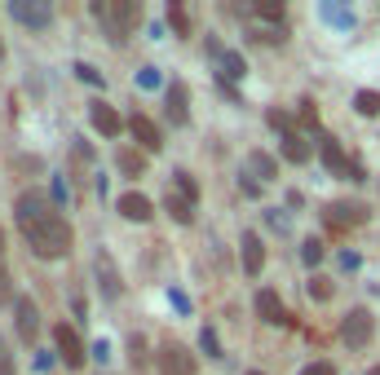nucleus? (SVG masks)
<instances>
[{
    "label": "nucleus",
    "instance_id": "nucleus-17",
    "mask_svg": "<svg viewBox=\"0 0 380 375\" xmlns=\"http://www.w3.org/2000/svg\"><path fill=\"white\" fill-rule=\"evenodd\" d=\"M310 141H305L301 137V132H288V137H283V159H292V164H305V159H310Z\"/></svg>",
    "mask_w": 380,
    "mask_h": 375
},
{
    "label": "nucleus",
    "instance_id": "nucleus-12",
    "mask_svg": "<svg viewBox=\"0 0 380 375\" xmlns=\"http://www.w3.org/2000/svg\"><path fill=\"white\" fill-rule=\"evenodd\" d=\"M128 132L137 137V146H141V150H150V155H159V150H164V137H159V128L150 124L146 115H133V119H128Z\"/></svg>",
    "mask_w": 380,
    "mask_h": 375
},
{
    "label": "nucleus",
    "instance_id": "nucleus-11",
    "mask_svg": "<svg viewBox=\"0 0 380 375\" xmlns=\"http://www.w3.org/2000/svg\"><path fill=\"white\" fill-rule=\"evenodd\" d=\"M257 318L261 322H275V326H296V318L279 305L275 292H257Z\"/></svg>",
    "mask_w": 380,
    "mask_h": 375
},
{
    "label": "nucleus",
    "instance_id": "nucleus-26",
    "mask_svg": "<svg viewBox=\"0 0 380 375\" xmlns=\"http://www.w3.org/2000/svg\"><path fill=\"white\" fill-rule=\"evenodd\" d=\"M301 261H305V265H318V261H323V238H305V243H301Z\"/></svg>",
    "mask_w": 380,
    "mask_h": 375
},
{
    "label": "nucleus",
    "instance_id": "nucleus-40",
    "mask_svg": "<svg viewBox=\"0 0 380 375\" xmlns=\"http://www.w3.org/2000/svg\"><path fill=\"white\" fill-rule=\"evenodd\" d=\"M0 256H5V229H0Z\"/></svg>",
    "mask_w": 380,
    "mask_h": 375
},
{
    "label": "nucleus",
    "instance_id": "nucleus-3",
    "mask_svg": "<svg viewBox=\"0 0 380 375\" xmlns=\"http://www.w3.org/2000/svg\"><path fill=\"white\" fill-rule=\"evenodd\" d=\"M372 335H376V318L367 309H349L345 322H340V340L349 349H363V345H372Z\"/></svg>",
    "mask_w": 380,
    "mask_h": 375
},
{
    "label": "nucleus",
    "instance_id": "nucleus-13",
    "mask_svg": "<svg viewBox=\"0 0 380 375\" xmlns=\"http://www.w3.org/2000/svg\"><path fill=\"white\" fill-rule=\"evenodd\" d=\"M318 150H323V164L336 177H354V159H345V150H340L336 137H318Z\"/></svg>",
    "mask_w": 380,
    "mask_h": 375
},
{
    "label": "nucleus",
    "instance_id": "nucleus-23",
    "mask_svg": "<svg viewBox=\"0 0 380 375\" xmlns=\"http://www.w3.org/2000/svg\"><path fill=\"white\" fill-rule=\"evenodd\" d=\"M354 111L359 115H380V93H354Z\"/></svg>",
    "mask_w": 380,
    "mask_h": 375
},
{
    "label": "nucleus",
    "instance_id": "nucleus-30",
    "mask_svg": "<svg viewBox=\"0 0 380 375\" xmlns=\"http://www.w3.org/2000/svg\"><path fill=\"white\" fill-rule=\"evenodd\" d=\"M173 177H177V190H182V195H186L190 203H195V199H199V186L190 181V173H173Z\"/></svg>",
    "mask_w": 380,
    "mask_h": 375
},
{
    "label": "nucleus",
    "instance_id": "nucleus-1",
    "mask_svg": "<svg viewBox=\"0 0 380 375\" xmlns=\"http://www.w3.org/2000/svg\"><path fill=\"white\" fill-rule=\"evenodd\" d=\"M27 238H31V252L44 256V261H62L71 252V225L58 212L44 216V221H35V225H27Z\"/></svg>",
    "mask_w": 380,
    "mask_h": 375
},
{
    "label": "nucleus",
    "instance_id": "nucleus-29",
    "mask_svg": "<svg viewBox=\"0 0 380 375\" xmlns=\"http://www.w3.org/2000/svg\"><path fill=\"white\" fill-rule=\"evenodd\" d=\"M257 18H266V22H283V5H275V0H261V5H257Z\"/></svg>",
    "mask_w": 380,
    "mask_h": 375
},
{
    "label": "nucleus",
    "instance_id": "nucleus-16",
    "mask_svg": "<svg viewBox=\"0 0 380 375\" xmlns=\"http://www.w3.org/2000/svg\"><path fill=\"white\" fill-rule=\"evenodd\" d=\"M120 212L128 221H150V216H155V203L146 195H120Z\"/></svg>",
    "mask_w": 380,
    "mask_h": 375
},
{
    "label": "nucleus",
    "instance_id": "nucleus-4",
    "mask_svg": "<svg viewBox=\"0 0 380 375\" xmlns=\"http://www.w3.org/2000/svg\"><path fill=\"white\" fill-rule=\"evenodd\" d=\"M93 270H98V287H102V300H120V292H124V283H120V270H115V261H111V252L106 247H98L93 252Z\"/></svg>",
    "mask_w": 380,
    "mask_h": 375
},
{
    "label": "nucleus",
    "instance_id": "nucleus-43",
    "mask_svg": "<svg viewBox=\"0 0 380 375\" xmlns=\"http://www.w3.org/2000/svg\"><path fill=\"white\" fill-rule=\"evenodd\" d=\"M248 375H261V371H248Z\"/></svg>",
    "mask_w": 380,
    "mask_h": 375
},
{
    "label": "nucleus",
    "instance_id": "nucleus-35",
    "mask_svg": "<svg viewBox=\"0 0 380 375\" xmlns=\"http://www.w3.org/2000/svg\"><path fill=\"white\" fill-rule=\"evenodd\" d=\"M301 375H336V367H331V362H310Z\"/></svg>",
    "mask_w": 380,
    "mask_h": 375
},
{
    "label": "nucleus",
    "instance_id": "nucleus-36",
    "mask_svg": "<svg viewBox=\"0 0 380 375\" xmlns=\"http://www.w3.org/2000/svg\"><path fill=\"white\" fill-rule=\"evenodd\" d=\"M9 300H14V287H9V274L0 270V305H9Z\"/></svg>",
    "mask_w": 380,
    "mask_h": 375
},
{
    "label": "nucleus",
    "instance_id": "nucleus-18",
    "mask_svg": "<svg viewBox=\"0 0 380 375\" xmlns=\"http://www.w3.org/2000/svg\"><path fill=\"white\" fill-rule=\"evenodd\" d=\"M164 208H169V216H173L177 225H190V221H195V203H190L186 195H169V199H164Z\"/></svg>",
    "mask_w": 380,
    "mask_h": 375
},
{
    "label": "nucleus",
    "instance_id": "nucleus-41",
    "mask_svg": "<svg viewBox=\"0 0 380 375\" xmlns=\"http://www.w3.org/2000/svg\"><path fill=\"white\" fill-rule=\"evenodd\" d=\"M367 375H380V367H372V371H367Z\"/></svg>",
    "mask_w": 380,
    "mask_h": 375
},
{
    "label": "nucleus",
    "instance_id": "nucleus-9",
    "mask_svg": "<svg viewBox=\"0 0 380 375\" xmlns=\"http://www.w3.org/2000/svg\"><path fill=\"white\" fill-rule=\"evenodd\" d=\"M159 362H164V371H169V375H195L199 371V362H195V354H190L186 345H164Z\"/></svg>",
    "mask_w": 380,
    "mask_h": 375
},
{
    "label": "nucleus",
    "instance_id": "nucleus-24",
    "mask_svg": "<svg viewBox=\"0 0 380 375\" xmlns=\"http://www.w3.org/2000/svg\"><path fill=\"white\" fill-rule=\"evenodd\" d=\"M221 80H243V58L239 53H221Z\"/></svg>",
    "mask_w": 380,
    "mask_h": 375
},
{
    "label": "nucleus",
    "instance_id": "nucleus-21",
    "mask_svg": "<svg viewBox=\"0 0 380 375\" xmlns=\"http://www.w3.org/2000/svg\"><path fill=\"white\" fill-rule=\"evenodd\" d=\"M318 14H323V22H331V27H340V31H349V27H354V14H349L345 5H323Z\"/></svg>",
    "mask_w": 380,
    "mask_h": 375
},
{
    "label": "nucleus",
    "instance_id": "nucleus-32",
    "mask_svg": "<svg viewBox=\"0 0 380 375\" xmlns=\"http://www.w3.org/2000/svg\"><path fill=\"white\" fill-rule=\"evenodd\" d=\"M76 76L85 80V84H93V89L102 84V71H98V67H89V62H80V67H76Z\"/></svg>",
    "mask_w": 380,
    "mask_h": 375
},
{
    "label": "nucleus",
    "instance_id": "nucleus-22",
    "mask_svg": "<svg viewBox=\"0 0 380 375\" xmlns=\"http://www.w3.org/2000/svg\"><path fill=\"white\" fill-rule=\"evenodd\" d=\"M169 22H173V31H177V35H190V14H186L182 0H173V5H169Z\"/></svg>",
    "mask_w": 380,
    "mask_h": 375
},
{
    "label": "nucleus",
    "instance_id": "nucleus-27",
    "mask_svg": "<svg viewBox=\"0 0 380 375\" xmlns=\"http://www.w3.org/2000/svg\"><path fill=\"white\" fill-rule=\"evenodd\" d=\"M331 292H336V283H331V278H310V296L314 300H331Z\"/></svg>",
    "mask_w": 380,
    "mask_h": 375
},
{
    "label": "nucleus",
    "instance_id": "nucleus-6",
    "mask_svg": "<svg viewBox=\"0 0 380 375\" xmlns=\"http://www.w3.org/2000/svg\"><path fill=\"white\" fill-rule=\"evenodd\" d=\"M9 14H14V22H22V27H35V31L53 22L49 0H9Z\"/></svg>",
    "mask_w": 380,
    "mask_h": 375
},
{
    "label": "nucleus",
    "instance_id": "nucleus-33",
    "mask_svg": "<svg viewBox=\"0 0 380 375\" xmlns=\"http://www.w3.org/2000/svg\"><path fill=\"white\" fill-rule=\"evenodd\" d=\"M301 124H305V128H318V111H314L310 98H301Z\"/></svg>",
    "mask_w": 380,
    "mask_h": 375
},
{
    "label": "nucleus",
    "instance_id": "nucleus-15",
    "mask_svg": "<svg viewBox=\"0 0 380 375\" xmlns=\"http://www.w3.org/2000/svg\"><path fill=\"white\" fill-rule=\"evenodd\" d=\"M243 270H248V278H257L261 270H266V243H261L257 229L243 234Z\"/></svg>",
    "mask_w": 380,
    "mask_h": 375
},
{
    "label": "nucleus",
    "instance_id": "nucleus-19",
    "mask_svg": "<svg viewBox=\"0 0 380 375\" xmlns=\"http://www.w3.org/2000/svg\"><path fill=\"white\" fill-rule=\"evenodd\" d=\"M169 119L173 124H186L190 111H186V84H173L169 89Z\"/></svg>",
    "mask_w": 380,
    "mask_h": 375
},
{
    "label": "nucleus",
    "instance_id": "nucleus-10",
    "mask_svg": "<svg viewBox=\"0 0 380 375\" xmlns=\"http://www.w3.org/2000/svg\"><path fill=\"white\" fill-rule=\"evenodd\" d=\"M14 313H18V335L31 345L35 335H40V309H35V300L31 296H18L14 300Z\"/></svg>",
    "mask_w": 380,
    "mask_h": 375
},
{
    "label": "nucleus",
    "instance_id": "nucleus-38",
    "mask_svg": "<svg viewBox=\"0 0 380 375\" xmlns=\"http://www.w3.org/2000/svg\"><path fill=\"white\" fill-rule=\"evenodd\" d=\"M0 367H9V354H5V340H0Z\"/></svg>",
    "mask_w": 380,
    "mask_h": 375
},
{
    "label": "nucleus",
    "instance_id": "nucleus-39",
    "mask_svg": "<svg viewBox=\"0 0 380 375\" xmlns=\"http://www.w3.org/2000/svg\"><path fill=\"white\" fill-rule=\"evenodd\" d=\"M0 375H18V371H14V362H9V367H0Z\"/></svg>",
    "mask_w": 380,
    "mask_h": 375
},
{
    "label": "nucleus",
    "instance_id": "nucleus-8",
    "mask_svg": "<svg viewBox=\"0 0 380 375\" xmlns=\"http://www.w3.org/2000/svg\"><path fill=\"white\" fill-rule=\"evenodd\" d=\"M53 340H58V354H62L67 367H85V345H80V335L71 331L67 322H58V326H53Z\"/></svg>",
    "mask_w": 380,
    "mask_h": 375
},
{
    "label": "nucleus",
    "instance_id": "nucleus-20",
    "mask_svg": "<svg viewBox=\"0 0 380 375\" xmlns=\"http://www.w3.org/2000/svg\"><path fill=\"white\" fill-rule=\"evenodd\" d=\"M275 159H270V155H261V150H252L248 155V177H261V181H275Z\"/></svg>",
    "mask_w": 380,
    "mask_h": 375
},
{
    "label": "nucleus",
    "instance_id": "nucleus-28",
    "mask_svg": "<svg viewBox=\"0 0 380 375\" xmlns=\"http://www.w3.org/2000/svg\"><path fill=\"white\" fill-rule=\"evenodd\" d=\"M128 354H133V367H137V371H146V340H141V335H133V340H128Z\"/></svg>",
    "mask_w": 380,
    "mask_h": 375
},
{
    "label": "nucleus",
    "instance_id": "nucleus-31",
    "mask_svg": "<svg viewBox=\"0 0 380 375\" xmlns=\"http://www.w3.org/2000/svg\"><path fill=\"white\" fill-rule=\"evenodd\" d=\"M120 168H124V173H133V177H141V155L120 150Z\"/></svg>",
    "mask_w": 380,
    "mask_h": 375
},
{
    "label": "nucleus",
    "instance_id": "nucleus-25",
    "mask_svg": "<svg viewBox=\"0 0 380 375\" xmlns=\"http://www.w3.org/2000/svg\"><path fill=\"white\" fill-rule=\"evenodd\" d=\"M199 349H204L208 358H225V354H221V340H217V331H212V326H204V331H199Z\"/></svg>",
    "mask_w": 380,
    "mask_h": 375
},
{
    "label": "nucleus",
    "instance_id": "nucleus-2",
    "mask_svg": "<svg viewBox=\"0 0 380 375\" xmlns=\"http://www.w3.org/2000/svg\"><path fill=\"white\" fill-rule=\"evenodd\" d=\"M93 14L106 22V35L120 44V40H128V31L137 27L141 9L133 5V0H111V5H106V0H93Z\"/></svg>",
    "mask_w": 380,
    "mask_h": 375
},
{
    "label": "nucleus",
    "instance_id": "nucleus-5",
    "mask_svg": "<svg viewBox=\"0 0 380 375\" xmlns=\"http://www.w3.org/2000/svg\"><path fill=\"white\" fill-rule=\"evenodd\" d=\"M14 212H18V225L27 229V225H35V221H44V216H53L58 208H53V199L44 195V190H27V195L18 199Z\"/></svg>",
    "mask_w": 380,
    "mask_h": 375
},
{
    "label": "nucleus",
    "instance_id": "nucleus-42",
    "mask_svg": "<svg viewBox=\"0 0 380 375\" xmlns=\"http://www.w3.org/2000/svg\"><path fill=\"white\" fill-rule=\"evenodd\" d=\"M0 58H5V40H0Z\"/></svg>",
    "mask_w": 380,
    "mask_h": 375
},
{
    "label": "nucleus",
    "instance_id": "nucleus-34",
    "mask_svg": "<svg viewBox=\"0 0 380 375\" xmlns=\"http://www.w3.org/2000/svg\"><path fill=\"white\" fill-rule=\"evenodd\" d=\"M137 84H141V89H155V84H159V71H155V67H141Z\"/></svg>",
    "mask_w": 380,
    "mask_h": 375
},
{
    "label": "nucleus",
    "instance_id": "nucleus-37",
    "mask_svg": "<svg viewBox=\"0 0 380 375\" xmlns=\"http://www.w3.org/2000/svg\"><path fill=\"white\" fill-rule=\"evenodd\" d=\"M93 358H98V362H106V358H111V345H106V340H98V345H93Z\"/></svg>",
    "mask_w": 380,
    "mask_h": 375
},
{
    "label": "nucleus",
    "instance_id": "nucleus-7",
    "mask_svg": "<svg viewBox=\"0 0 380 375\" xmlns=\"http://www.w3.org/2000/svg\"><path fill=\"white\" fill-rule=\"evenodd\" d=\"M363 221H367L363 203H327L323 208V225L327 229H349V225H363Z\"/></svg>",
    "mask_w": 380,
    "mask_h": 375
},
{
    "label": "nucleus",
    "instance_id": "nucleus-14",
    "mask_svg": "<svg viewBox=\"0 0 380 375\" xmlns=\"http://www.w3.org/2000/svg\"><path fill=\"white\" fill-rule=\"evenodd\" d=\"M89 119H93V128L102 132V137H120V111H115V106H106V102H93L89 106Z\"/></svg>",
    "mask_w": 380,
    "mask_h": 375
}]
</instances>
